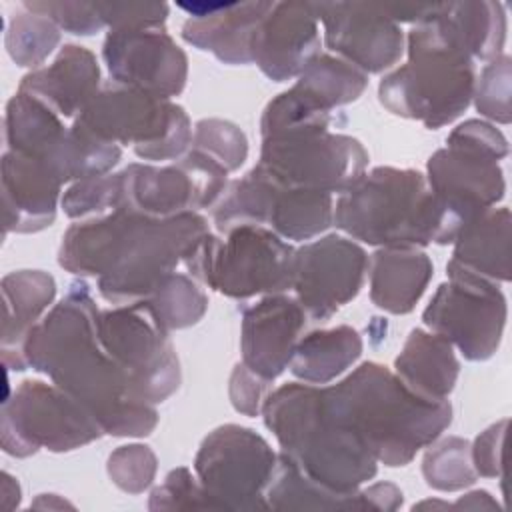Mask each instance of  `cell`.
Segmentation results:
<instances>
[{
	"label": "cell",
	"mask_w": 512,
	"mask_h": 512,
	"mask_svg": "<svg viewBox=\"0 0 512 512\" xmlns=\"http://www.w3.org/2000/svg\"><path fill=\"white\" fill-rule=\"evenodd\" d=\"M272 182L264 226L280 238L310 240L334 224L332 194L284 186L274 178Z\"/></svg>",
	"instance_id": "obj_28"
},
{
	"label": "cell",
	"mask_w": 512,
	"mask_h": 512,
	"mask_svg": "<svg viewBox=\"0 0 512 512\" xmlns=\"http://www.w3.org/2000/svg\"><path fill=\"white\" fill-rule=\"evenodd\" d=\"M198 212L148 218L122 208L72 224L62 236L58 262L80 276H98L104 300L144 302L208 234Z\"/></svg>",
	"instance_id": "obj_2"
},
{
	"label": "cell",
	"mask_w": 512,
	"mask_h": 512,
	"mask_svg": "<svg viewBox=\"0 0 512 512\" xmlns=\"http://www.w3.org/2000/svg\"><path fill=\"white\" fill-rule=\"evenodd\" d=\"M318 16L312 2H274L252 36V62L274 82H286L318 56Z\"/></svg>",
	"instance_id": "obj_19"
},
{
	"label": "cell",
	"mask_w": 512,
	"mask_h": 512,
	"mask_svg": "<svg viewBox=\"0 0 512 512\" xmlns=\"http://www.w3.org/2000/svg\"><path fill=\"white\" fill-rule=\"evenodd\" d=\"M428 188L440 212L438 244H450L474 218L504 198L500 164L480 152L446 144L428 160Z\"/></svg>",
	"instance_id": "obj_15"
},
{
	"label": "cell",
	"mask_w": 512,
	"mask_h": 512,
	"mask_svg": "<svg viewBox=\"0 0 512 512\" xmlns=\"http://www.w3.org/2000/svg\"><path fill=\"white\" fill-rule=\"evenodd\" d=\"M72 126L106 144H130L136 156L152 162L178 160L192 144L182 106L116 82L98 90Z\"/></svg>",
	"instance_id": "obj_7"
},
{
	"label": "cell",
	"mask_w": 512,
	"mask_h": 512,
	"mask_svg": "<svg viewBox=\"0 0 512 512\" xmlns=\"http://www.w3.org/2000/svg\"><path fill=\"white\" fill-rule=\"evenodd\" d=\"M368 256L342 236H324L294 252L292 288L308 320H328L362 288Z\"/></svg>",
	"instance_id": "obj_16"
},
{
	"label": "cell",
	"mask_w": 512,
	"mask_h": 512,
	"mask_svg": "<svg viewBox=\"0 0 512 512\" xmlns=\"http://www.w3.org/2000/svg\"><path fill=\"white\" fill-rule=\"evenodd\" d=\"M98 314L88 286L72 284L68 296L28 332L24 362L78 400L104 434L148 436L158 424V412L132 394L100 340Z\"/></svg>",
	"instance_id": "obj_1"
},
{
	"label": "cell",
	"mask_w": 512,
	"mask_h": 512,
	"mask_svg": "<svg viewBox=\"0 0 512 512\" xmlns=\"http://www.w3.org/2000/svg\"><path fill=\"white\" fill-rule=\"evenodd\" d=\"M98 334L138 400L158 404L178 390V356L168 330L146 302L102 310Z\"/></svg>",
	"instance_id": "obj_9"
},
{
	"label": "cell",
	"mask_w": 512,
	"mask_h": 512,
	"mask_svg": "<svg viewBox=\"0 0 512 512\" xmlns=\"http://www.w3.org/2000/svg\"><path fill=\"white\" fill-rule=\"evenodd\" d=\"M266 510H362L360 494H336L308 478L284 452L264 490Z\"/></svg>",
	"instance_id": "obj_31"
},
{
	"label": "cell",
	"mask_w": 512,
	"mask_h": 512,
	"mask_svg": "<svg viewBox=\"0 0 512 512\" xmlns=\"http://www.w3.org/2000/svg\"><path fill=\"white\" fill-rule=\"evenodd\" d=\"M422 474L430 488L440 492H456L476 482L478 474L470 456V442L458 436L430 444L422 460Z\"/></svg>",
	"instance_id": "obj_34"
},
{
	"label": "cell",
	"mask_w": 512,
	"mask_h": 512,
	"mask_svg": "<svg viewBox=\"0 0 512 512\" xmlns=\"http://www.w3.org/2000/svg\"><path fill=\"white\" fill-rule=\"evenodd\" d=\"M448 278L426 306L424 324L458 348L466 360L492 358L502 342L508 316L502 290L498 284L470 276Z\"/></svg>",
	"instance_id": "obj_14"
},
{
	"label": "cell",
	"mask_w": 512,
	"mask_h": 512,
	"mask_svg": "<svg viewBox=\"0 0 512 512\" xmlns=\"http://www.w3.org/2000/svg\"><path fill=\"white\" fill-rule=\"evenodd\" d=\"M100 90V68L90 50L68 44L58 58L22 78L24 92L50 108L62 120L76 118Z\"/></svg>",
	"instance_id": "obj_23"
},
{
	"label": "cell",
	"mask_w": 512,
	"mask_h": 512,
	"mask_svg": "<svg viewBox=\"0 0 512 512\" xmlns=\"http://www.w3.org/2000/svg\"><path fill=\"white\" fill-rule=\"evenodd\" d=\"M506 428L508 420L504 418L478 434L474 444H470V456L478 476L502 478V446Z\"/></svg>",
	"instance_id": "obj_45"
},
{
	"label": "cell",
	"mask_w": 512,
	"mask_h": 512,
	"mask_svg": "<svg viewBox=\"0 0 512 512\" xmlns=\"http://www.w3.org/2000/svg\"><path fill=\"white\" fill-rule=\"evenodd\" d=\"M510 76L512 66L506 54L490 60L474 82V106L476 110L498 124H510Z\"/></svg>",
	"instance_id": "obj_36"
},
{
	"label": "cell",
	"mask_w": 512,
	"mask_h": 512,
	"mask_svg": "<svg viewBox=\"0 0 512 512\" xmlns=\"http://www.w3.org/2000/svg\"><path fill=\"white\" fill-rule=\"evenodd\" d=\"M324 24L326 46L360 72L376 74L394 66L404 50V38L382 6L322 2L314 4Z\"/></svg>",
	"instance_id": "obj_18"
},
{
	"label": "cell",
	"mask_w": 512,
	"mask_h": 512,
	"mask_svg": "<svg viewBox=\"0 0 512 512\" xmlns=\"http://www.w3.org/2000/svg\"><path fill=\"white\" fill-rule=\"evenodd\" d=\"M474 82V60L438 18L436 4L408 34V62L382 78L378 96L392 114L436 130L470 106Z\"/></svg>",
	"instance_id": "obj_5"
},
{
	"label": "cell",
	"mask_w": 512,
	"mask_h": 512,
	"mask_svg": "<svg viewBox=\"0 0 512 512\" xmlns=\"http://www.w3.org/2000/svg\"><path fill=\"white\" fill-rule=\"evenodd\" d=\"M294 248L266 226H236L220 240L210 232L184 262L186 274L230 298L270 296L292 288Z\"/></svg>",
	"instance_id": "obj_8"
},
{
	"label": "cell",
	"mask_w": 512,
	"mask_h": 512,
	"mask_svg": "<svg viewBox=\"0 0 512 512\" xmlns=\"http://www.w3.org/2000/svg\"><path fill=\"white\" fill-rule=\"evenodd\" d=\"M58 40V28L48 16H20L8 34V50L20 66H38Z\"/></svg>",
	"instance_id": "obj_37"
},
{
	"label": "cell",
	"mask_w": 512,
	"mask_h": 512,
	"mask_svg": "<svg viewBox=\"0 0 512 512\" xmlns=\"http://www.w3.org/2000/svg\"><path fill=\"white\" fill-rule=\"evenodd\" d=\"M324 398L336 420L390 468L406 466L452 422L448 400L416 396L376 362H364L338 384L326 386Z\"/></svg>",
	"instance_id": "obj_3"
},
{
	"label": "cell",
	"mask_w": 512,
	"mask_h": 512,
	"mask_svg": "<svg viewBox=\"0 0 512 512\" xmlns=\"http://www.w3.org/2000/svg\"><path fill=\"white\" fill-rule=\"evenodd\" d=\"M446 144L462 146L474 152H480L484 156L494 158L496 162L508 156V140L506 136L484 120H466L460 126H456L450 136L446 138Z\"/></svg>",
	"instance_id": "obj_41"
},
{
	"label": "cell",
	"mask_w": 512,
	"mask_h": 512,
	"mask_svg": "<svg viewBox=\"0 0 512 512\" xmlns=\"http://www.w3.org/2000/svg\"><path fill=\"white\" fill-rule=\"evenodd\" d=\"M62 182L40 160L8 150L2 158L6 232H38L54 222Z\"/></svg>",
	"instance_id": "obj_22"
},
{
	"label": "cell",
	"mask_w": 512,
	"mask_h": 512,
	"mask_svg": "<svg viewBox=\"0 0 512 512\" xmlns=\"http://www.w3.org/2000/svg\"><path fill=\"white\" fill-rule=\"evenodd\" d=\"M308 316L296 298L264 296L242 314V364L274 382L286 368Z\"/></svg>",
	"instance_id": "obj_20"
},
{
	"label": "cell",
	"mask_w": 512,
	"mask_h": 512,
	"mask_svg": "<svg viewBox=\"0 0 512 512\" xmlns=\"http://www.w3.org/2000/svg\"><path fill=\"white\" fill-rule=\"evenodd\" d=\"M150 510H216L200 480L182 466L166 474L164 482L156 486L148 500Z\"/></svg>",
	"instance_id": "obj_40"
},
{
	"label": "cell",
	"mask_w": 512,
	"mask_h": 512,
	"mask_svg": "<svg viewBox=\"0 0 512 512\" xmlns=\"http://www.w3.org/2000/svg\"><path fill=\"white\" fill-rule=\"evenodd\" d=\"M510 210L490 208L454 240L448 276H470L492 284L510 280Z\"/></svg>",
	"instance_id": "obj_24"
},
{
	"label": "cell",
	"mask_w": 512,
	"mask_h": 512,
	"mask_svg": "<svg viewBox=\"0 0 512 512\" xmlns=\"http://www.w3.org/2000/svg\"><path fill=\"white\" fill-rule=\"evenodd\" d=\"M334 224L370 246L420 248L440 238V212L426 176L378 166L338 196Z\"/></svg>",
	"instance_id": "obj_6"
},
{
	"label": "cell",
	"mask_w": 512,
	"mask_h": 512,
	"mask_svg": "<svg viewBox=\"0 0 512 512\" xmlns=\"http://www.w3.org/2000/svg\"><path fill=\"white\" fill-rule=\"evenodd\" d=\"M226 174L218 162L192 148L168 166L130 164L118 172V208L148 218L214 208L228 186Z\"/></svg>",
	"instance_id": "obj_12"
},
{
	"label": "cell",
	"mask_w": 512,
	"mask_h": 512,
	"mask_svg": "<svg viewBox=\"0 0 512 512\" xmlns=\"http://www.w3.org/2000/svg\"><path fill=\"white\" fill-rule=\"evenodd\" d=\"M278 456L250 428L226 424L212 430L194 458V472L216 510H266L264 490Z\"/></svg>",
	"instance_id": "obj_11"
},
{
	"label": "cell",
	"mask_w": 512,
	"mask_h": 512,
	"mask_svg": "<svg viewBox=\"0 0 512 512\" xmlns=\"http://www.w3.org/2000/svg\"><path fill=\"white\" fill-rule=\"evenodd\" d=\"M156 468V456L144 444L120 446L108 458L110 480L128 494H142L146 488H150Z\"/></svg>",
	"instance_id": "obj_38"
},
{
	"label": "cell",
	"mask_w": 512,
	"mask_h": 512,
	"mask_svg": "<svg viewBox=\"0 0 512 512\" xmlns=\"http://www.w3.org/2000/svg\"><path fill=\"white\" fill-rule=\"evenodd\" d=\"M438 18L450 28L472 60H494L506 40V16L498 2L438 4Z\"/></svg>",
	"instance_id": "obj_30"
},
{
	"label": "cell",
	"mask_w": 512,
	"mask_h": 512,
	"mask_svg": "<svg viewBox=\"0 0 512 512\" xmlns=\"http://www.w3.org/2000/svg\"><path fill=\"white\" fill-rule=\"evenodd\" d=\"M362 510H398L404 502L402 490L390 482H376L364 490H358Z\"/></svg>",
	"instance_id": "obj_46"
},
{
	"label": "cell",
	"mask_w": 512,
	"mask_h": 512,
	"mask_svg": "<svg viewBox=\"0 0 512 512\" xmlns=\"http://www.w3.org/2000/svg\"><path fill=\"white\" fill-rule=\"evenodd\" d=\"M106 26L112 30L162 28L168 6L166 4H96Z\"/></svg>",
	"instance_id": "obj_42"
},
{
	"label": "cell",
	"mask_w": 512,
	"mask_h": 512,
	"mask_svg": "<svg viewBox=\"0 0 512 512\" xmlns=\"http://www.w3.org/2000/svg\"><path fill=\"white\" fill-rule=\"evenodd\" d=\"M30 8L42 12V16L52 14L48 18L72 34L90 36L106 26L96 4H80V2L52 4L50 2V4H32Z\"/></svg>",
	"instance_id": "obj_43"
},
{
	"label": "cell",
	"mask_w": 512,
	"mask_h": 512,
	"mask_svg": "<svg viewBox=\"0 0 512 512\" xmlns=\"http://www.w3.org/2000/svg\"><path fill=\"white\" fill-rule=\"evenodd\" d=\"M266 428L282 452L324 488L352 496L378 472V460L364 442L330 412L324 388L290 382L262 404Z\"/></svg>",
	"instance_id": "obj_4"
},
{
	"label": "cell",
	"mask_w": 512,
	"mask_h": 512,
	"mask_svg": "<svg viewBox=\"0 0 512 512\" xmlns=\"http://www.w3.org/2000/svg\"><path fill=\"white\" fill-rule=\"evenodd\" d=\"M274 2L180 4L192 18L182 26V38L226 64L252 62V36Z\"/></svg>",
	"instance_id": "obj_21"
},
{
	"label": "cell",
	"mask_w": 512,
	"mask_h": 512,
	"mask_svg": "<svg viewBox=\"0 0 512 512\" xmlns=\"http://www.w3.org/2000/svg\"><path fill=\"white\" fill-rule=\"evenodd\" d=\"M362 354V338L350 326L316 330L300 338L288 368L306 384H328L346 372Z\"/></svg>",
	"instance_id": "obj_29"
},
{
	"label": "cell",
	"mask_w": 512,
	"mask_h": 512,
	"mask_svg": "<svg viewBox=\"0 0 512 512\" xmlns=\"http://www.w3.org/2000/svg\"><path fill=\"white\" fill-rule=\"evenodd\" d=\"M62 208L70 218L102 216L118 208V174H104L74 182L62 196Z\"/></svg>",
	"instance_id": "obj_39"
},
{
	"label": "cell",
	"mask_w": 512,
	"mask_h": 512,
	"mask_svg": "<svg viewBox=\"0 0 512 512\" xmlns=\"http://www.w3.org/2000/svg\"><path fill=\"white\" fill-rule=\"evenodd\" d=\"M368 272L372 302L390 314H408L422 298L434 268L426 252L392 246L372 254Z\"/></svg>",
	"instance_id": "obj_25"
},
{
	"label": "cell",
	"mask_w": 512,
	"mask_h": 512,
	"mask_svg": "<svg viewBox=\"0 0 512 512\" xmlns=\"http://www.w3.org/2000/svg\"><path fill=\"white\" fill-rule=\"evenodd\" d=\"M192 150H198L218 162L226 172L238 170L248 156L244 132L228 120H200L194 128Z\"/></svg>",
	"instance_id": "obj_35"
},
{
	"label": "cell",
	"mask_w": 512,
	"mask_h": 512,
	"mask_svg": "<svg viewBox=\"0 0 512 512\" xmlns=\"http://www.w3.org/2000/svg\"><path fill=\"white\" fill-rule=\"evenodd\" d=\"M144 302L168 332L196 324L208 308L200 282L184 272L168 274Z\"/></svg>",
	"instance_id": "obj_33"
},
{
	"label": "cell",
	"mask_w": 512,
	"mask_h": 512,
	"mask_svg": "<svg viewBox=\"0 0 512 512\" xmlns=\"http://www.w3.org/2000/svg\"><path fill=\"white\" fill-rule=\"evenodd\" d=\"M270 380H264L256 372H252L246 364H236L230 376V402L232 406L246 414L258 416L262 412V404L270 394Z\"/></svg>",
	"instance_id": "obj_44"
},
{
	"label": "cell",
	"mask_w": 512,
	"mask_h": 512,
	"mask_svg": "<svg viewBox=\"0 0 512 512\" xmlns=\"http://www.w3.org/2000/svg\"><path fill=\"white\" fill-rule=\"evenodd\" d=\"M460 362L454 346L436 332L412 330L394 360V374L416 396L446 400L458 380Z\"/></svg>",
	"instance_id": "obj_26"
},
{
	"label": "cell",
	"mask_w": 512,
	"mask_h": 512,
	"mask_svg": "<svg viewBox=\"0 0 512 512\" xmlns=\"http://www.w3.org/2000/svg\"><path fill=\"white\" fill-rule=\"evenodd\" d=\"M56 294V282L42 270H20L8 274L2 280L4 296V326L2 348L14 346V354L4 356L6 366L12 362L16 370H24L22 344L28 332L38 324V318L52 304Z\"/></svg>",
	"instance_id": "obj_27"
},
{
	"label": "cell",
	"mask_w": 512,
	"mask_h": 512,
	"mask_svg": "<svg viewBox=\"0 0 512 512\" xmlns=\"http://www.w3.org/2000/svg\"><path fill=\"white\" fill-rule=\"evenodd\" d=\"M102 54L116 84L168 100L184 90L188 60L164 28L110 30Z\"/></svg>",
	"instance_id": "obj_17"
},
{
	"label": "cell",
	"mask_w": 512,
	"mask_h": 512,
	"mask_svg": "<svg viewBox=\"0 0 512 512\" xmlns=\"http://www.w3.org/2000/svg\"><path fill=\"white\" fill-rule=\"evenodd\" d=\"M366 164L356 138L312 130L264 138L256 166L284 186L344 194L366 174Z\"/></svg>",
	"instance_id": "obj_13"
},
{
	"label": "cell",
	"mask_w": 512,
	"mask_h": 512,
	"mask_svg": "<svg viewBox=\"0 0 512 512\" xmlns=\"http://www.w3.org/2000/svg\"><path fill=\"white\" fill-rule=\"evenodd\" d=\"M368 76L338 56L318 54L298 76L296 84L304 94L332 112L354 102L366 88Z\"/></svg>",
	"instance_id": "obj_32"
},
{
	"label": "cell",
	"mask_w": 512,
	"mask_h": 512,
	"mask_svg": "<svg viewBox=\"0 0 512 512\" xmlns=\"http://www.w3.org/2000/svg\"><path fill=\"white\" fill-rule=\"evenodd\" d=\"M452 508H464V510H500L498 502L486 492V490H474L458 498Z\"/></svg>",
	"instance_id": "obj_47"
},
{
	"label": "cell",
	"mask_w": 512,
	"mask_h": 512,
	"mask_svg": "<svg viewBox=\"0 0 512 512\" xmlns=\"http://www.w3.org/2000/svg\"><path fill=\"white\" fill-rule=\"evenodd\" d=\"M102 434L94 416L54 382L24 380L2 404V446L18 458L40 448L76 450Z\"/></svg>",
	"instance_id": "obj_10"
}]
</instances>
